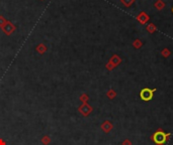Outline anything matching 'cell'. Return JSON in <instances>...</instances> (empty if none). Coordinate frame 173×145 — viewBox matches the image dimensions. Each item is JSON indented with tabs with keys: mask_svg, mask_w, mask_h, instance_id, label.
Masks as SVG:
<instances>
[{
	"mask_svg": "<svg viewBox=\"0 0 173 145\" xmlns=\"http://www.w3.org/2000/svg\"><path fill=\"white\" fill-rule=\"evenodd\" d=\"M156 91V89H148V88H146V89H143L141 91V93H140V97H141V99L143 101H146V102H148V101L152 100L153 98V94H154V92Z\"/></svg>",
	"mask_w": 173,
	"mask_h": 145,
	"instance_id": "cell-1",
	"label": "cell"
},
{
	"mask_svg": "<svg viewBox=\"0 0 173 145\" xmlns=\"http://www.w3.org/2000/svg\"><path fill=\"white\" fill-rule=\"evenodd\" d=\"M168 136H170L169 133L165 134L162 132V131H158V132H156L153 135V140H154V142L157 144H163L164 142L166 141V138H167Z\"/></svg>",
	"mask_w": 173,
	"mask_h": 145,
	"instance_id": "cell-2",
	"label": "cell"
},
{
	"mask_svg": "<svg viewBox=\"0 0 173 145\" xmlns=\"http://www.w3.org/2000/svg\"><path fill=\"white\" fill-rule=\"evenodd\" d=\"M3 29H4V31H5L7 34H10L14 30V27H13V25H12L11 23L8 22V23H5V25L3 26Z\"/></svg>",
	"mask_w": 173,
	"mask_h": 145,
	"instance_id": "cell-3",
	"label": "cell"
},
{
	"mask_svg": "<svg viewBox=\"0 0 173 145\" xmlns=\"http://www.w3.org/2000/svg\"><path fill=\"white\" fill-rule=\"evenodd\" d=\"M38 50L40 52H45V50H46V48L44 47V45H39V47H38Z\"/></svg>",
	"mask_w": 173,
	"mask_h": 145,
	"instance_id": "cell-4",
	"label": "cell"
},
{
	"mask_svg": "<svg viewBox=\"0 0 173 145\" xmlns=\"http://www.w3.org/2000/svg\"><path fill=\"white\" fill-rule=\"evenodd\" d=\"M3 22H4V19L2 18L1 16H0V23H3Z\"/></svg>",
	"mask_w": 173,
	"mask_h": 145,
	"instance_id": "cell-5",
	"label": "cell"
}]
</instances>
